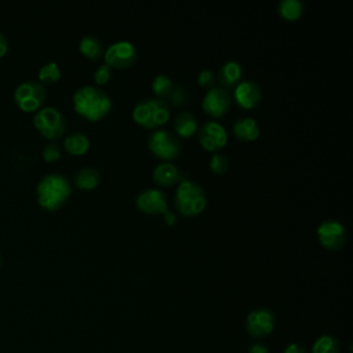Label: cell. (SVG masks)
<instances>
[{"mask_svg":"<svg viewBox=\"0 0 353 353\" xmlns=\"http://www.w3.org/2000/svg\"><path fill=\"white\" fill-rule=\"evenodd\" d=\"M243 76V66L238 61H226L219 72H218V80L221 83V87L223 88H230L236 86Z\"/></svg>","mask_w":353,"mask_h":353,"instance_id":"cell-17","label":"cell"},{"mask_svg":"<svg viewBox=\"0 0 353 353\" xmlns=\"http://www.w3.org/2000/svg\"><path fill=\"white\" fill-rule=\"evenodd\" d=\"M101 182V173L94 167H83L75 174V185L83 191L95 189Z\"/></svg>","mask_w":353,"mask_h":353,"instance_id":"cell-20","label":"cell"},{"mask_svg":"<svg viewBox=\"0 0 353 353\" xmlns=\"http://www.w3.org/2000/svg\"><path fill=\"white\" fill-rule=\"evenodd\" d=\"M232 104V97L229 90L221 86H212L207 90L202 101L203 110L211 117H221L228 113Z\"/></svg>","mask_w":353,"mask_h":353,"instance_id":"cell-12","label":"cell"},{"mask_svg":"<svg viewBox=\"0 0 353 353\" xmlns=\"http://www.w3.org/2000/svg\"><path fill=\"white\" fill-rule=\"evenodd\" d=\"M263 98V90L254 80H242L233 88V99L243 109L256 108Z\"/></svg>","mask_w":353,"mask_h":353,"instance_id":"cell-14","label":"cell"},{"mask_svg":"<svg viewBox=\"0 0 353 353\" xmlns=\"http://www.w3.org/2000/svg\"><path fill=\"white\" fill-rule=\"evenodd\" d=\"M61 79V69L56 61H50L45 64L39 69V80L43 84H53Z\"/></svg>","mask_w":353,"mask_h":353,"instance_id":"cell-25","label":"cell"},{"mask_svg":"<svg viewBox=\"0 0 353 353\" xmlns=\"http://www.w3.org/2000/svg\"><path fill=\"white\" fill-rule=\"evenodd\" d=\"M305 3L302 0H280L278 3V13L286 21H295L302 17Z\"/></svg>","mask_w":353,"mask_h":353,"instance_id":"cell-21","label":"cell"},{"mask_svg":"<svg viewBox=\"0 0 353 353\" xmlns=\"http://www.w3.org/2000/svg\"><path fill=\"white\" fill-rule=\"evenodd\" d=\"M138 50L130 40H119L112 43L104 53L105 64L116 69H127L136 64Z\"/></svg>","mask_w":353,"mask_h":353,"instance_id":"cell-8","label":"cell"},{"mask_svg":"<svg viewBox=\"0 0 353 353\" xmlns=\"http://www.w3.org/2000/svg\"><path fill=\"white\" fill-rule=\"evenodd\" d=\"M79 50L86 58H90V60H99L104 54L102 42L99 40V38H97L95 35H90V34L84 35L80 39Z\"/></svg>","mask_w":353,"mask_h":353,"instance_id":"cell-22","label":"cell"},{"mask_svg":"<svg viewBox=\"0 0 353 353\" xmlns=\"http://www.w3.org/2000/svg\"><path fill=\"white\" fill-rule=\"evenodd\" d=\"M136 206L141 212L159 215L169 210V200L163 191L156 188H147L136 196Z\"/></svg>","mask_w":353,"mask_h":353,"instance_id":"cell-13","label":"cell"},{"mask_svg":"<svg viewBox=\"0 0 353 353\" xmlns=\"http://www.w3.org/2000/svg\"><path fill=\"white\" fill-rule=\"evenodd\" d=\"M275 323V315L269 308H258L249 313L246 320V328L253 338L263 339L273 331Z\"/></svg>","mask_w":353,"mask_h":353,"instance_id":"cell-10","label":"cell"},{"mask_svg":"<svg viewBox=\"0 0 353 353\" xmlns=\"http://www.w3.org/2000/svg\"><path fill=\"white\" fill-rule=\"evenodd\" d=\"M8 50H9V40L5 36V34L0 32V58H2L3 56H6Z\"/></svg>","mask_w":353,"mask_h":353,"instance_id":"cell-32","label":"cell"},{"mask_svg":"<svg viewBox=\"0 0 353 353\" xmlns=\"http://www.w3.org/2000/svg\"><path fill=\"white\" fill-rule=\"evenodd\" d=\"M197 137L200 145L211 152H219V149H222L228 143L226 129L215 121L204 122L199 127Z\"/></svg>","mask_w":353,"mask_h":353,"instance_id":"cell-11","label":"cell"},{"mask_svg":"<svg viewBox=\"0 0 353 353\" xmlns=\"http://www.w3.org/2000/svg\"><path fill=\"white\" fill-rule=\"evenodd\" d=\"M34 123L39 133L50 141L61 138L66 130L65 116L56 106H42L39 110H36Z\"/></svg>","mask_w":353,"mask_h":353,"instance_id":"cell-5","label":"cell"},{"mask_svg":"<svg viewBox=\"0 0 353 353\" xmlns=\"http://www.w3.org/2000/svg\"><path fill=\"white\" fill-rule=\"evenodd\" d=\"M71 193V181L61 173L46 174L36 186L38 203L47 211L60 210L68 202Z\"/></svg>","mask_w":353,"mask_h":353,"instance_id":"cell-2","label":"cell"},{"mask_svg":"<svg viewBox=\"0 0 353 353\" xmlns=\"http://www.w3.org/2000/svg\"><path fill=\"white\" fill-rule=\"evenodd\" d=\"M312 353H339V342L332 335H321L315 341Z\"/></svg>","mask_w":353,"mask_h":353,"instance_id":"cell-24","label":"cell"},{"mask_svg":"<svg viewBox=\"0 0 353 353\" xmlns=\"http://www.w3.org/2000/svg\"><path fill=\"white\" fill-rule=\"evenodd\" d=\"M173 126H174V130L177 133V136L184 137V138L192 137L193 134L197 133V129H199L196 116L192 112H189V110L180 112L175 116Z\"/></svg>","mask_w":353,"mask_h":353,"instance_id":"cell-18","label":"cell"},{"mask_svg":"<svg viewBox=\"0 0 353 353\" xmlns=\"http://www.w3.org/2000/svg\"><path fill=\"white\" fill-rule=\"evenodd\" d=\"M171 116L170 105L166 99L149 97L138 101L133 108V119L144 129H156L166 125Z\"/></svg>","mask_w":353,"mask_h":353,"instance_id":"cell-3","label":"cell"},{"mask_svg":"<svg viewBox=\"0 0 353 353\" xmlns=\"http://www.w3.org/2000/svg\"><path fill=\"white\" fill-rule=\"evenodd\" d=\"M284 353H308L306 349L298 343H290L286 349Z\"/></svg>","mask_w":353,"mask_h":353,"instance_id":"cell-33","label":"cell"},{"mask_svg":"<svg viewBox=\"0 0 353 353\" xmlns=\"http://www.w3.org/2000/svg\"><path fill=\"white\" fill-rule=\"evenodd\" d=\"M14 99L24 112H35L42 108L47 99V90L40 82H24L17 86Z\"/></svg>","mask_w":353,"mask_h":353,"instance_id":"cell-7","label":"cell"},{"mask_svg":"<svg viewBox=\"0 0 353 353\" xmlns=\"http://www.w3.org/2000/svg\"><path fill=\"white\" fill-rule=\"evenodd\" d=\"M72 102L75 112L90 122L104 119L113 105L110 97L102 88L91 84L79 87L73 93Z\"/></svg>","mask_w":353,"mask_h":353,"instance_id":"cell-1","label":"cell"},{"mask_svg":"<svg viewBox=\"0 0 353 353\" xmlns=\"http://www.w3.org/2000/svg\"><path fill=\"white\" fill-rule=\"evenodd\" d=\"M185 178L184 173L170 162L159 163L152 171V180L162 186H173L180 184Z\"/></svg>","mask_w":353,"mask_h":353,"instance_id":"cell-15","label":"cell"},{"mask_svg":"<svg viewBox=\"0 0 353 353\" xmlns=\"http://www.w3.org/2000/svg\"><path fill=\"white\" fill-rule=\"evenodd\" d=\"M0 265H2V256H0Z\"/></svg>","mask_w":353,"mask_h":353,"instance_id":"cell-35","label":"cell"},{"mask_svg":"<svg viewBox=\"0 0 353 353\" xmlns=\"http://www.w3.org/2000/svg\"><path fill=\"white\" fill-rule=\"evenodd\" d=\"M208 167L214 174H225L230 167V162L226 155L214 152L208 160Z\"/></svg>","mask_w":353,"mask_h":353,"instance_id":"cell-26","label":"cell"},{"mask_svg":"<svg viewBox=\"0 0 353 353\" xmlns=\"http://www.w3.org/2000/svg\"><path fill=\"white\" fill-rule=\"evenodd\" d=\"M64 148L68 154L73 156H80L84 155L90 149V138L80 132H73L69 133L64 138Z\"/></svg>","mask_w":353,"mask_h":353,"instance_id":"cell-19","label":"cell"},{"mask_svg":"<svg viewBox=\"0 0 353 353\" xmlns=\"http://www.w3.org/2000/svg\"><path fill=\"white\" fill-rule=\"evenodd\" d=\"M148 147L156 158L163 159L165 162L177 159L182 152V145L178 137L165 129H158L151 133L148 138Z\"/></svg>","mask_w":353,"mask_h":353,"instance_id":"cell-6","label":"cell"},{"mask_svg":"<svg viewBox=\"0 0 353 353\" xmlns=\"http://www.w3.org/2000/svg\"><path fill=\"white\" fill-rule=\"evenodd\" d=\"M249 353H269V350H268V348L264 343L258 342V343H254V345L250 346Z\"/></svg>","mask_w":353,"mask_h":353,"instance_id":"cell-34","label":"cell"},{"mask_svg":"<svg viewBox=\"0 0 353 353\" xmlns=\"http://www.w3.org/2000/svg\"><path fill=\"white\" fill-rule=\"evenodd\" d=\"M112 77V68L106 64H101L94 72V80L97 84H105Z\"/></svg>","mask_w":353,"mask_h":353,"instance_id":"cell-29","label":"cell"},{"mask_svg":"<svg viewBox=\"0 0 353 353\" xmlns=\"http://www.w3.org/2000/svg\"><path fill=\"white\" fill-rule=\"evenodd\" d=\"M174 206L180 214L186 217H193L203 212L207 206V195L204 188L199 182L185 175V178L177 186Z\"/></svg>","mask_w":353,"mask_h":353,"instance_id":"cell-4","label":"cell"},{"mask_svg":"<svg viewBox=\"0 0 353 353\" xmlns=\"http://www.w3.org/2000/svg\"><path fill=\"white\" fill-rule=\"evenodd\" d=\"M261 129L258 122L252 116H245L233 123V134L245 143L254 141L260 137Z\"/></svg>","mask_w":353,"mask_h":353,"instance_id":"cell-16","label":"cell"},{"mask_svg":"<svg viewBox=\"0 0 353 353\" xmlns=\"http://www.w3.org/2000/svg\"><path fill=\"white\" fill-rule=\"evenodd\" d=\"M162 215H163L165 223H167V225H175L177 221H178L177 214H175L173 210H167V211H165Z\"/></svg>","mask_w":353,"mask_h":353,"instance_id":"cell-31","label":"cell"},{"mask_svg":"<svg viewBox=\"0 0 353 353\" xmlns=\"http://www.w3.org/2000/svg\"><path fill=\"white\" fill-rule=\"evenodd\" d=\"M188 98H189V94H188L186 88L182 84H175L170 94V102L175 106H180V105L186 104Z\"/></svg>","mask_w":353,"mask_h":353,"instance_id":"cell-27","label":"cell"},{"mask_svg":"<svg viewBox=\"0 0 353 353\" xmlns=\"http://www.w3.org/2000/svg\"><path fill=\"white\" fill-rule=\"evenodd\" d=\"M174 86H175V83L173 82V79L163 73L156 75L152 80V91L155 93V95L158 98H162V99L166 97H170Z\"/></svg>","mask_w":353,"mask_h":353,"instance_id":"cell-23","label":"cell"},{"mask_svg":"<svg viewBox=\"0 0 353 353\" xmlns=\"http://www.w3.org/2000/svg\"><path fill=\"white\" fill-rule=\"evenodd\" d=\"M42 155L46 162H56L61 158V147L57 143L51 141L45 145Z\"/></svg>","mask_w":353,"mask_h":353,"instance_id":"cell-28","label":"cell"},{"mask_svg":"<svg viewBox=\"0 0 353 353\" xmlns=\"http://www.w3.org/2000/svg\"><path fill=\"white\" fill-rule=\"evenodd\" d=\"M215 82V75L212 71L204 68L202 69L199 73H197V83L202 86V87H207V88H211L212 84Z\"/></svg>","mask_w":353,"mask_h":353,"instance_id":"cell-30","label":"cell"},{"mask_svg":"<svg viewBox=\"0 0 353 353\" xmlns=\"http://www.w3.org/2000/svg\"><path fill=\"white\" fill-rule=\"evenodd\" d=\"M317 239L323 247L335 252L346 243V229L338 219H324L317 226Z\"/></svg>","mask_w":353,"mask_h":353,"instance_id":"cell-9","label":"cell"}]
</instances>
